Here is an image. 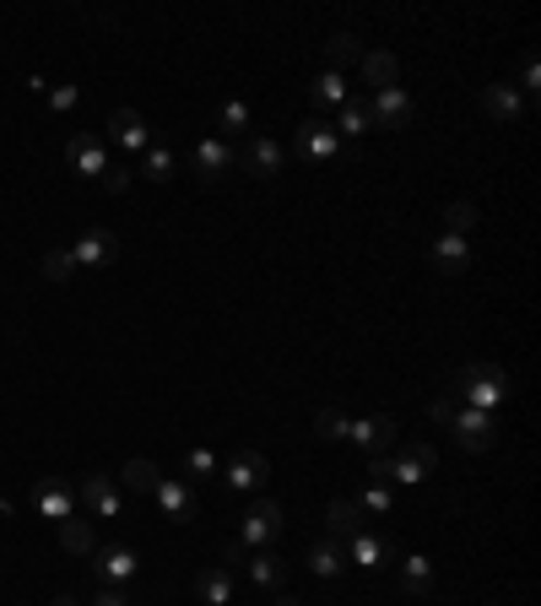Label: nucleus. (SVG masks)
Masks as SVG:
<instances>
[{
  "instance_id": "34",
  "label": "nucleus",
  "mask_w": 541,
  "mask_h": 606,
  "mask_svg": "<svg viewBox=\"0 0 541 606\" xmlns=\"http://www.w3.org/2000/svg\"><path fill=\"white\" fill-rule=\"evenodd\" d=\"M120 476H125V487H131V493H152V487H157V476H163V471H157V465H152V460H131V465H125V471H120Z\"/></svg>"
},
{
  "instance_id": "16",
  "label": "nucleus",
  "mask_w": 541,
  "mask_h": 606,
  "mask_svg": "<svg viewBox=\"0 0 541 606\" xmlns=\"http://www.w3.org/2000/svg\"><path fill=\"white\" fill-rule=\"evenodd\" d=\"M358 531H369V525H363V509H358L352 498H336V504L325 509V536L347 547V542H352Z\"/></svg>"
},
{
  "instance_id": "12",
  "label": "nucleus",
  "mask_w": 541,
  "mask_h": 606,
  "mask_svg": "<svg viewBox=\"0 0 541 606\" xmlns=\"http://www.w3.org/2000/svg\"><path fill=\"white\" fill-rule=\"evenodd\" d=\"M341 147H347V142H341L325 120H303V125H298V152H303L309 162H330Z\"/></svg>"
},
{
  "instance_id": "23",
  "label": "nucleus",
  "mask_w": 541,
  "mask_h": 606,
  "mask_svg": "<svg viewBox=\"0 0 541 606\" xmlns=\"http://www.w3.org/2000/svg\"><path fill=\"white\" fill-rule=\"evenodd\" d=\"M244 574H250V585H261V591H270V596H276V591L287 585V574H292V569H287L276 553H255V558L244 563Z\"/></svg>"
},
{
  "instance_id": "36",
  "label": "nucleus",
  "mask_w": 541,
  "mask_h": 606,
  "mask_svg": "<svg viewBox=\"0 0 541 606\" xmlns=\"http://www.w3.org/2000/svg\"><path fill=\"white\" fill-rule=\"evenodd\" d=\"M314 434H320V439H347V434H352V417H347V412H330V407H325V412L314 417Z\"/></svg>"
},
{
  "instance_id": "35",
  "label": "nucleus",
  "mask_w": 541,
  "mask_h": 606,
  "mask_svg": "<svg viewBox=\"0 0 541 606\" xmlns=\"http://www.w3.org/2000/svg\"><path fill=\"white\" fill-rule=\"evenodd\" d=\"M141 173L163 184V179L173 173V152H168V147H146V152H141Z\"/></svg>"
},
{
  "instance_id": "5",
  "label": "nucleus",
  "mask_w": 541,
  "mask_h": 606,
  "mask_svg": "<svg viewBox=\"0 0 541 606\" xmlns=\"http://www.w3.org/2000/svg\"><path fill=\"white\" fill-rule=\"evenodd\" d=\"M369 120L380 125V131H401L411 125V93L406 87H380V93H369Z\"/></svg>"
},
{
  "instance_id": "26",
  "label": "nucleus",
  "mask_w": 541,
  "mask_h": 606,
  "mask_svg": "<svg viewBox=\"0 0 541 606\" xmlns=\"http://www.w3.org/2000/svg\"><path fill=\"white\" fill-rule=\"evenodd\" d=\"M396 569H401V591H406V596H428V591H433V563H428L422 553L396 558Z\"/></svg>"
},
{
  "instance_id": "24",
  "label": "nucleus",
  "mask_w": 541,
  "mask_h": 606,
  "mask_svg": "<svg viewBox=\"0 0 541 606\" xmlns=\"http://www.w3.org/2000/svg\"><path fill=\"white\" fill-rule=\"evenodd\" d=\"M363 76H369L374 93H380V87H396V82H401V60H396L390 49H363Z\"/></svg>"
},
{
  "instance_id": "42",
  "label": "nucleus",
  "mask_w": 541,
  "mask_h": 606,
  "mask_svg": "<svg viewBox=\"0 0 541 606\" xmlns=\"http://www.w3.org/2000/svg\"><path fill=\"white\" fill-rule=\"evenodd\" d=\"M537 87H541V65L526 54V65H520V93H537Z\"/></svg>"
},
{
  "instance_id": "10",
  "label": "nucleus",
  "mask_w": 541,
  "mask_h": 606,
  "mask_svg": "<svg viewBox=\"0 0 541 606\" xmlns=\"http://www.w3.org/2000/svg\"><path fill=\"white\" fill-rule=\"evenodd\" d=\"M266 476H270V460L261 450L233 455V460H228V471H223V482H228L233 493H255V487H266Z\"/></svg>"
},
{
  "instance_id": "1",
  "label": "nucleus",
  "mask_w": 541,
  "mask_h": 606,
  "mask_svg": "<svg viewBox=\"0 0 541 606\" xmlns=\"http://www.w3.org/2000/svg\"><path fill=\"white\" fill-rule=\"evenodd\" d=\"M455 401H466V407L498 417V407L509 401V374H504L498 363H471V368L455 374Z\"/></svg>"
},
{
  "instance_id": "44",
  "label": "nucleus",
  "mask_w": 541,
  "mask_h": 606,
  "mask_svg": "<svg viewBox=\"0 0 541 606\" xmlns=\"http://www.w3.org/2000/svg\"><path fill=\"white\" fill-rule=\"evenodd\" d=\"M93 606H131V596H125V591H115V585H104V591H98V602Z\"/></svg>"
},
{
  "instance_id": "3",
  "label": "nucleus",
  "mask_w": 541,
  "mask_h": 606,
  "mask_svg": "<svg viewBox=\"0 0 541 606\" xmlns=\"http://www.w3.org/2000/svg\"><path fill=\"white\" fill-rule=\"evenodd\" d=\"M449 428H455L460 450H471V455L493 450V439H498V417H493V412H477V407H455Z\"/></svg>"
},
{
  "instance_id": "7",
  "label": "nucleus",
  "mask_w": 541,
  "mask_h": 606,
  "mask_svg": "<svg viewBox=\"0 0 541 606\" xmlns=\"http://www.w3.org/2000/svg\"><path fill=\"white\" fill-rule=\"evenodd\" d=\"M33 509H38L44 520H71V514H76V493H71V482H60V476L33 482Z\"/></svg>"
},
{
  "instance_id": "39",
  "label": "nucleus",
  "mask_w": 541,
  "mask_h": 606,
  "mask_svg": "<svg viewBox=\"0 0 541 606\" xmlns=\"http://www.w3.org/2000/svg\"><path fill=\"white\" fill-rule=\"evenodd\" d=\"M131 179H135V168H125V162H109L104 190H109V195H125V190H131Z\"/></svg>"
},
{
  "instance_id": "22",
  "label": "nucleus",
  "mask_w": 541,
  "mask_h": 606,
  "mask_svg": "<svg viewBox=\"0 0 541 606\" xmlns=\"http://www.w3.org/2000/svg\"><path fill=\"white\" fill-rule=\"evenodd\" d=\"M195 596L206 606H233V574H228L223 563L201 569V574H195Z\"/></svg>"
},
{
  "instance_id": "32",
  "label": "nucleus",
  "mask_w": 541,
  "mask_h": 606,
  "mask_svg": "<svg viewBox=\"0 0 541 606\" xmlns=\"http://www.w3.org/2000/svg\"><path fill=\"white\" fill-rule=\"evenodd\" d=\"M444 228H449L455 239H466V233L477 228V206H471V201H449V206H444Z\"/></svg>"
},
{
  "instance_id": "30",
  "label": "nucleus",
  "mask_w": 541,
  "mask_h": 606,
  "mask_svg": "<svg viewBox=\"0 0 541 606\" xmlns=\"http://www.w3.org/2000/svg\"><path fill=\"white\" fill-rule=\"evenodd\" d=\"M330 131H336L341 142H358V136H369V131H374V120H369V109H363V104H341V120H336Z\"/></svg>"
},
{
  "instance_id": "40",
  "label": "nucleus",
  "mask_w": 541,
  "mask_h": 606,
  "mask_svg": "<svg viewBox=\"0 0 541 606\" xmlns=\"http://www.w3.org/2000/svg\"><path fill=\"white\" fill-rule=\"evenodd\" d=\"M244 563H250V547H244V542H228V547H223V569H228V574H244Z\"/></svg>"
},
{
  "instance_id": "14",
  "label": "nucleus",
  "mask_w": 541,
  "mask_h": 606,
  "mask_svg": "<svg viewBox=\"0 0 541 606\" xmlns=\"http://www.w3.org/2000/svg\"><path fill=\"white\" fill-rule=\"evenodd\" d=\"M239 162H244V168H250L255 179H276V173L287 168V152L276 147L270 136H250V147L239 152Z\"/></svg>"
},
{
  "instance_id": "47",
  "label": "nucleus",
  "mask_w": 541,
  "mask_h": 606,
  "mask_svg": "<svg viewBox=\"0 0 541 606\" xmlns=\"http://www.w3.org/2000/svg\"><path fill=\"white\" fill-rule=\"evenodd\" d=\"M0 509H11V498H5V493H0Z\"/></svg>"
},
{
  "instance_id": "31",
  "label": "nucleus",
  "mask_w": 541,
  "mask_h": 606,
  "mask_svg": "<svg viewBox=\"0 0 541 606\" xmlns=\"http://www.w3.org/2000/svg\"><path fill=\"white\" fill-rule=\"evenodd\" d=\"M325 60H330V71H341V65L363 60V44H358V33H336V38L325 44Z\"/></svg>"
},
{
  "instance_id": "45",
  "label": "nucleus",
  "mask_w": 541,
  "mask_h": 606,
  "mask_svg": "<svg viewBox=\"0 0 541 606\" xmlns=\"http://www.w3.org/2000/svg\"><path fill=\"white\" fill-rule=\"evenodd\" d=\"M270 606H309V602H303V596H281V591H276V602H270Z\"/></svg>"
},
{
  "instance_id": "38",
  "label": "nucleus",
  "mask_w": 541,
  "mask_h": 606,
  "mask_svg": "<svg viewBox=\"0 0 541 606\" xmlns=\"http://www.w3.org/2000/svg\"><path fill=\"white\" fill-rule=\"evenodd\" d=\"M184 471H190V476H217L223 465H217V455L212 450H190L184 455Z\"/></svg>"
},
{
  "instance_id": "37",
  "label": "nucleus",
  "mask_w": 541,
  "mask_h": 606,
  "mask_svg": "<svg viewBox=\"0 0 541 606\" xmlns=\"http://www.w3.org/2000/svg\"><path fill=\"white\" fill-rule=\"evenodd\" d=\"M71 271H76L71 250H49V255H44V277H49V282H65Z\"/></svg>"
},
{
  "instance_id": "15",
  "label": "nucleus",
  "mask_w": 541,
  "mask_h": 606,
  "mask_svg": "<svg viewBox=\"0 0 541 606\" xmlns=\"http://www.w3.org/2000/svg\"><path fill=\"white\" fill-rule=\"evenodd\" d=\"M347 439H358L363 445V455L374 460V455H390V445H396V417H363V423H352V434Z\"/></svg>"
},
{
  "instance_id": "28",
  "label": "nucleus",
  "mask_w": 541,
  "mask_h": 606,
  "mask_svg": "<svg viewBox=\"0 0 541 606\" xmlns=\"http://www.w3.org/2000/svg\"><path fill=\"white\" fill-rule=\"evenodd\" d=\"M217 136H223V142L250 136V104H244V98H228V104L217 109Z\"/></svg>"
},
{
  "instance_id": "4",
  "label": "nucleus",
  "mask_w": 541,
  "mask_h": 606,
  "mask_svg": "<svg viewBox=\"0 0 541 606\" xmlns=\"http://www.w3.org/2000/svg\"><path fill=\"white\" fill-rule=\"evenodd\" d=\"M152 498H157V509H163L168 520H179V525H190V520L201 514V498H195V487H190L184 476H157Z\"/></svg>"
},
{
  "instance_id": "17",
  "label": "nucleus",
  "mask_w": 541,
  "mask_h": 606,
  "mask_svg": "<svg viewBox=\"0 0 541 606\" xmlns=\"http://www.w3.org/2000/svg\"><path fill=\"white\" fill-rule=\"evenodd\" d=\"M347 547H352V563H363V569H396V547H390V536L358 531Z\"/></svg>"
},
{
  "instance_id": "25",
  "label": "nucleus",
  "mask_w": 541,
  "mask_h": 606,
  "mask_svg": "<svg viewBox=\"0 0 541 606\" xmlns=\"http://www.w3.org/2000/svg\"><path fill=\"white\" fill-rule=\"evenodd\" d=\"M433 266H438L444 277H460V271L471 266V244H466V239H455V233H444V239L433 244Z\"/></svg>"
},
{
  "instance_id": "29",
  "label": "nucleus",
  "mask_w": 541,
  "mask_h": 606,
  "mask_svg": "<svg viewBox=\"0 0 541 606\" xmlns=\"http://www.w3.org/2000/svg\"><path fill=\"white\" fill-rule=\"evenodd\" d=\"M60 547L65 553H76V558H87V553H98V542H93V525L87 520H60Z\"/></svg>"
},
{
  "instance_id": "11",
  "label": "nucleus",
  "mask_w": 541,
  "mask_h": 606,
  "mask_svg": "<svg viewBox=\"0 0 541 606\" xmlns=\"http://www.w3.org/2000/svg\"><path fill=\"white\" fill-rule=\"evenodd\" d=\"M135 569H141V563H135V553H131V547H120V542H115V547H104V553H98V563H93L98 585H115V591H125V585H131Z\"/></svg>"
},
{
  "instance_id": "43",
  "label": "nucleus",
  "mask_w": 541,
  "mask_h": 606,
  "mask_svg": "<svg viewBox=\"0 0 541 606\" xmlns=\"http://www.w3.org/2000/svg\"><path fill=\"white\" fill-rule=\"evenodd\" d=\"M455 407H460L455 396H444V401H433V423H444V428H449V417H455Z\"/></svg>"
},
{
  "instance_id": "41",
  "label": "nucleus",
  "mask_w": 541,
  "mask_h": 606,
  "mask_svg": "<svg viewBox=\"0 0 541 606\" xmlns=\"http://www.w3.org/2000/svg\"><path fill=\"white\" fill-rule=\"evenodd\" d=\"M76 98H82V93H76V82H71V87H55V93H49V109H60V114H65V109H76Z\"/></svg>"
},
{
  "instance_id": "6",
  "label": "nucleus",
  "mask_w": 541,
  "mask_h": 606,
  "mask_svg": "<svg viewBox=\"0 0 541 606\" xmlns=\"http://www.w3.org/2000/svg\"><path fill=\"white\" fill-rule=\"evenodd\" d=\"M71 260H76V266H87V271H104V266H115V260H120V239H115L109 228H87V233L71 244Z\"/></svg>"
},
{
  "instance_id": "9",
  "label": "nucleus",
  "mask_w": 541,
  "mask_h": 606,
  "mask_svg": "<svg viewBox=\"0 0 541 606\" xmlns=\"http://www.w3.org/2000/svg\"><path fill=\"white\" fill-rule=\"evenodd\" d=\"M82 504L98 514V520H120V487L109 471H87L82 476Z\"/></svg>"
},
{
  "instance_id": "27",
  "label": "nucleus",
  "mask_w": 541,
  "mask_h": 606,
  "mask_svg": "<svg viewBox=\"0 0 541 606\" xmlns=\"http://www.w3.org/2000/svg\"><path fill=\"white\" fill-rule=\"evenodd\" d=\"M309 98H314L320 109H341V104H352V98H347V76H341V71H325V76H314Z\"/></svg>"
},
{
  "instance_id": "46",
  "label": "nucleus",
  "mask_w": 541,
  "mask_h": 606,
  "mask_svg": "<svg viewBox=\"0 0 541 606\" xmlns=\"http://www.w3.org/2000/svg\"><path fill=\"white\" fill-rule=\"evenodd\" d=\"M55 606H82L76 596H55Z\"/></svg>"
},
{
  "instance_id": "18",
  "label": "nucleus",
  "mask_w": 541,
  "mask_h": 606,
  "mask_svg": "<svg viewBox=\"0 0 541 606\" xmlns=\"http://www.w3.org/2000/svg\"><path fill=\"white\" fill-rule=\"evenodd\" d=\"M233 162H239V152H233V142H223V136H206V142L195 147V168H201V179H223Z\"/></svg>"
},
{
  "instance_id": "21",
  "label": "nucleus",
  "mask_w": 541,
  "mask_h": 606,
  "mask_svg": "<svg viewBox=\"0 0 541 606\" xmlns=\"http://www.w3.org/2000/svg\"><path fill=\"white\" fill-rule=\"evenodd\" d=\"M109 136H115L120 147H131V152L152 147V131H146V120H141L135 109H115V114H109Z\"/></svg>"
},
{
  "instance_id": "20",
  "label": "nucleus",
  "mask_w": 541,
  "mask_h": 606,
  "mask_svg": "<svg viewBox=\"0 0 541 606\" xmlns=\"http://www.w3.org/2000/svg\"><path fill=\"white\" fill-rule=\"evenodd\" d=\"M309 574H320V580H341V574H347V547L330 542V536H320V542L309 547Z\"/></svg>"
},
{
  "instance_id": "13",
  "label": "nucleus",
  "mask_w": 541,
  "mask_h": 606,
  "mask_svg": "<svg viewBox=\"0 0 541 606\" xmlns=\"http://www.w3.org/2000/svg\"><path fill=\"white\" fill-rule=\"evenodd\" d=\"M276 536H281V509H276V504H250L239 542H244V547H270Z\"/></svg>"
},
{
  "instance_id": "2",
  "label": "nucleus",
  "mask_w": 541,
  "mask_h": 606,
  "mask_svg": "<svg viewBox=\"0 0 541 606\" xmlns=\"http://www.w3.org/2000/svg\"><path fill=\"white\" fill-rule=\"evenodd\" d=\"M433 465H438V450H433V445H406V450H396V455H374V460H369V476H374V482H406V487H411V482H422Z\"/></svg>"
},
{
  "instance_id": "8",
  "label": "nucleus",
  "mask_w": 541,
  "mask_h": 606,
  "mask_svg": "<svg viewBox=\"0 0 541 606\" xmlns=\"http://www.w3.org/2000/svg\"><path fill=\"white\" fill-rule=\"evenodd\" d=\"M65 162L82 173V179H104L109 173V152L98 136H87V131H76L71 142H65Z\"/></svg>"
},
{
  "instance_id": "19",
  "label": "nucleus",
  "mask_w": 541,
  "mask_h": 606,
  "mask_svg": "<svg viewBox=\"0 0 541 606\" xmlns=\"http://www.w3.org/2000/svg\"><path fill=\"white\" fill-rule=\"evenodd\" d=\"M482 109H488L493 120H520V114H526V93H520L515 82H493V87L482 93Z\"/></svg>"
},
{
  "instance_id": "33",
  "label": "nucleus",
  "mask_w": 541,
  "mask_h": 606,
  "mask_svg": "<svg viewBox=\"0 0 541 606\" xmlns=\"http://www.w3.org/2000/svg\"><path fill=\"white\" fill-rule=\"evenodd\" d=\"M358 509H363V514H390V509H396V487H390V482H369V493H363Z\"/></svg>"
}]
</instances>
